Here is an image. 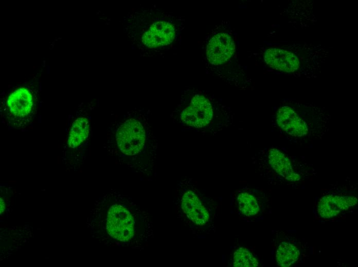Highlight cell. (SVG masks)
Masks as SVG:
<instances>
[{
    "instance_id": "6da1fadb",
    "label": "cell",
    "mask_w": 358,
    "mask_h": 267,
    "mask_svg": "<svg viewBox=\"0 0 358 267\" xmlns=\"http://www.w3.org/2000/svg\"><path fill=\"white\" fill-rule=\"evenodd\" d=\"M177 113L183 126L205 134H218L233 122L229 107L213 95L200 90L186 92Z\"/></svg>"
},
{
    "instance_id": "7a4b0ae2",
    "label": "cell",
    "mask_w": 358,
    "mask_h": 267,
    "mask_svg": "<svg viewBox=\"0 0 358 267\" xmlns=\"http://www.w3.org/2000/svg\"><path fill=\"white\" fill-rule=\"evenodd\" d=\"M105 231L118 244L137 250H142L153 236L147 214L126 196L108 209Z\"/></svg>"
},
{
    "instance_id": "3957f363",
    "label": "cell",
    "mask_w": 358,
    "mask_h": 267,
    "mask_svg": "<svg viewBox=\"0 0 358 267\" xmlns=\"http://www.w3.org/2000/svg\"><path fill=\"white\" fill-rule=\"evenodd\" d=\"M204 59L207 72L231 85H239L241 74L237 43L229 21H221L208 33L204 42Z\"/></svg>"
},
{
    "instance_id": "277c9868",
    "label": "cell",
    "mask_w": 358,
    "mask_h": 267,
    "mask_svg": "<svg viewBox=\"0 0 358 267\" xmlns=\"http://www.w3.org/2000/svg\"><path fill=\"white\" fill-rule=\"evenodd\" d=\"M113 141L118 152L137 166V160L147 153L151 155L156 144L151 126L142 116L131 115L121 120L113 131Z\"/></svg>"
},
{
    "instance_id": "5b68a950",
    "label": "cell",
    "mask_w": 358,
    "mask_h": 267,
    "mask_svg": "<svg viewBox=\"0 0 358 267\" xmlns=\"http://www.w3.org/2000/svg\"><path fill=\"white\" fill-rule=\"evenodd\" d=\"M180 27L173 18L160 19L153 22L144 32L141 41L145 46L152 49L167 46L176 39Z\"/></svg>"
},
{
    "instance_id": "8992f818",
    "label": "cell",
    "mask_w": 358,
    "mask_h": 267,
    "mask_svg": "<svg viewBox=\"0 0 358 267\" xmlns=\"http://www.w3.org/2000/svg\"><path fill=\"white\" fill-rule=\"evenodd\" d=\"M276 122L283 131L291 136L302 137L309 133L307 123L289 106H282L278 109Z\"/></svg>"
},
{
    "instance_id": "52a82bcc",
    "label": "cell",
    "mask_w": 358,
    "mask_h": 267,
    "mask_svg": "<svg viewBox=\"0 0 358 267\" xmlns=\"http://www.w3.org/2000/svg\"><path fill=\"white\" fill-rule=\"evenodd\" d=\"M357 202V198L354 196L328 195L320 199L317 204V212L321 217L330 218L348 210Z\"/></svg>"
},
{
    "instance_id": "ba28073f",
    "label": "cell",
    "mask_w": 358,
    "mask_h": 267,
    "mask_svg": "<svg viewBox=\"0 0 358 267\" xmlns=\"http://www.w3.org/2000/svg\"><path fill=\"white\" fill-rule=\"evenodd\" d=\"M6 105L11 116L22 119L28 116L31 112L33 105V97L26 88H19L9 94Z\"/></svg>"
},
{
    "instance_id": "9c48e42d",
    "label": "cell",
    "mask_w": 358,
    "mask_h": 267,
    "mask_svg": "<svg viewBox=\"0 0 358 267\" xmlns=\"http://www.w3.org/2000/svg\"><path fill=\"white\" fill-rule=\"evenodd\" d=\"M264 61L272 68L287 72H294L299 66L298 59L289 51L276 48L267 49Z\"/></svg>"
},
{
    "instance_id": "30bf717a",
    "label": "cell",
    "mask_w": 358,
    "mask_h": 267,
    "mask_svg": "<svg viewBox=\"0 0 358 267\" xmlns=\"http://www.w3.org/2000/svg\"><path fill=\"white\" fill-rule=\"evenodd\" d=\"M181 206L184 213L194 223L203 225L207 222L208 212L193 191L188 190L185 192L182 198Z\"/></svg>"
},
{
    "instance_id": "8fae6325",
    "label": "cell",
    "mask_w": 358,
    "mask_h": 267,
    "mask_svg": "<svg viewBox=\"0 0 358 267\" xmlns=\"http://www.w3.org/2000/svg\"><path fill=\"white\" fill-rule=\"evenodd\" d=\"M268 161L272 168L286 180L297 181L300 180L299 175L294 171L289 159L276 148L268 151Z\"/></svg>"
},
{
    "instance_id": "7c38bea8",
    "label": "cell",
    "mask_w": 358,
    "mask_h": 267,
    "mask_svg": "<svg viewBox=\"0 0 358 267\" xmlns=\"http://www.w3.org/2000/svg\"><path fill=\"white\" fill-rule=\"evenodd\" d=\"M90 123L85 117H79L72 123L69 129L67 144L69 148L76 149L87 142L90 135Z\"/></svg>"
},
{
    "instance_id": "4fadbf2b",
    "label": "cell",
    "mask_w": 358,
    "mask_h": 267,
    "mask_svg": "<svg viewBox=\"0 0 358 267\" xmlns=\"http://www.w3.org/2000/svg\"><path fill=\"white\" fill-rule=\"evenodd\" d=\"M300 253L296 246L288 242L281 243L276 252V260L279 265L289 267L296 262Z\"/></svg>"
},
{
    "instance_id": "5bb4252c",
    "label": "cell",
    "mask_w": 358,
    "mask_h": 267,
    "mask_svg": "<svg viewBox=\"0 0 358 267\" xmlns=\"http://www.w3.org/2000/svg\"><path fill=\"white\" fill-rule=\"evenodd\" d=\"M241 213L247 217L256 215L259 211V206L256 198L247 192H242L237 197Z\"/></svg>"
},
{
    "instance_id": "9a60e30c",
    "label": "cell",
    "mask_w": 358,
    "mask_h": 267,
    "mask_svg": "<svg viewBox=\"0 0 358 267\" xmlns=\"http://www.w3.org/2000/svg\"><path fill=\"white\" fill-rule=\"evenodd\" d=\"M233 264L236 267H256L258 262L255 256L247 249L240 247L234 254Z\"/></svg>"
},
{
    "instance_id": "2e32d148",
    "label": "cell",
    "mask_w": 358,
    "mask_h": 267,
    "mask_svg": "<svg viewBox=\"0 0 358 267\" xmlns=\"http://www.w3.org/2000/svg\"><path fill=\"white\" fill-rule=\"evenodd\" d=\"M5 209V204L4 200L1 198V215L4 212Z\"/></svg>"
}]
</instances>
